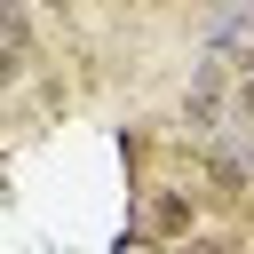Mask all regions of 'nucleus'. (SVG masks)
Instances as JSON below:
<instances>
[{
    "mask_svg": "<svg viewBox=\"0 0 254 254\" xmlns=\"http://www.w3.org/2000/svg\"><path fill=\"white\" fill-rule=\"evenodd\" d=\"M222 87H230V79H222V64H206V71H198V87L183 95V127H198V135H206V127L222 119Z\"/></svg>",
    "mask_w": 254,
    "mask_h": 254,
    "instance_id": "obj_1",
    "label": "nucleus"
},
{
    "mask_svg": "<svg viewBox=\"0 0 254 254\" xmlns=\"http://www.w3.org/2000/svg\"><path fill=\"white\" fill-rule=\"evenodd\" d=\"M190 222H198V190H175V183H167V190L151 198V238H183Z\"/></svg>",
    "mask_w": 254,
    "mask_h": 254,
    "instance_id": "obj_2",
    "label": "nucleus"
},
{
    "mask_svg": "<svg viewBox=\"0 0 254 254\" xmlns=\"http://www.w3.org/2000/svg\"><path fill=\"white\" fill-rule=\"evenodd\" d=\"M183 254H238V246H230V238H190Z\"/></svg>",
    "mask_w": 254,
    "mask_h": 254,
    "instance_id": "obj_6",
    "label": "nucleus"
},
{
    "mask_svg": "<svg viewBox=\"0 0 254 254\" xmlns=\"http://www.w3.org/2000/svg\"><path fill=\"white\" fill-rule=\"evenodd\" d=\"M206 175H214V183H222V190H246V183H254V159H246V151H238V143H222V151H214V159H206Z\"/></svg>",
    "mask_w": 254,
    "mask_h": 254,
    "instance_id": "obj_3",
    "label": "nucleus"
},
{
    "mask_svg": "<svg viewBox=\"0 0 254 254\" xmlns=\"http://www.w3.org/2000/svg\"><path fill=\"white\" fill-rule=\"evenodd\" d=\"M119 8H127V0H119Z\"/></svg>",
    "mask_w": 254,
    "mask_h": 254,
    "instance_id": "obj_8",
    "label": "nucleus"
},
{
    "mask_svg": "<svg viewBox=\"0 0 254 254\" xmlns=\"http://www.w3.org/2000/svg\"><path fill=\"white\" fill-rule=\"evenodd\" d=\"M0 48H24V56L40 48V40H32V16H24V0H0Z\"/></svg>",
    "mask_w": 254,
    "mask_h": 254,
    "instance_id": "obj_4",
    "label": "nucleus"
},
{
    "mask_svg": "<svg viewBox=\"0 0 254 254\" xmlns=\"http://www.w3.org/2000/svg\"><path fill=\"white\" fill-rule=\"evenodd\" d=\"M24 64H32L24 48H0V87H16V79H24Z\"/></svg>",
    "mask_w": 254,
    "mask_h": 254,
    "instance_id": "obj_5",
    "label": "nucleus"
},
{
    "mask_svg": "<svg viewBox=\"0 0 254 254\" xmlns=\"http://www.w3.org/2000/svg\"><path fill=\"white\" fill-rule=\"evenodd\" d=\"M40 8H64V0H40Z\"/></svg>",
    "mask_w": 254,
    "mask_h": 254,
    "instance_id": "obj_7",
    "label": "nucleus"
}]
</instances>
